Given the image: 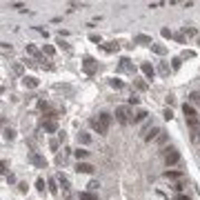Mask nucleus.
I'll use <instances>...</instances> for the list:
<instances>
[{"instance_id": "1", "label": "nucleus", "mask_w": 200, "mask_h": 200, "mask_svg": "<svg viewBox=\"0 0 200 200\" xmlns=\"http://www.w3.org/2000/svg\"><path fill=\"white\" fill-rule=\"evenodd\" d=\"M91 127L98 131L100 136H105L107 131H109V127H111V116H109V113H100L98 118L91 120Z\"/></svg>"}, {"instance_id": "2", "label": "nucleus", "mask_w": 200, "mask_h": 200, "mask_svg": "<svg viewBox=\"0 0 200 200\" xmlns=\"http://www.w3.org/2000/svg\"><path fill=\"white\" fill-rule=\"evenodd\" d=\"M182 113H185V120H187V125L193 129V127H200V118H198V113H196V109L189 105V102H185L182 105Z\"/></svg>"}, {"instance_id": "3", "label": "nucleus", "mask_w": 200, "mask_h": 200, "mask_svg": "<svg viewBox=\"0 0 200 200\" xmlns=\"http://www.w3.org/2000/svg\"><path fill=\"white\" fill-rule=\"evenodd\" d=\"M116 120H118V122H122V125L134 122V113H131V109H129L127 105H120V107H116Z\"/></svg>"}, {"instance_id": "4", "label": "nucleus", "mask_w": 200, "mask_h": 200, "mask_svg": "<svg viewBox=\"0 0 200 200\" xmlns=\"http://www.w3.org/2000/svg\"><path fill=\"white\" fill-rule=\"evenodd\" d=\"M162 156H165V162H167V167H174V165L180 162V153L176 147H167V149H162Z\"/></svg>"}, {"instance_id": "5", "label": "nucleus", "mask_w": 200, "mask_h": 200, "mask_svg": "<svg viewBox=\"0 0 200 200\" xmlns=\"http://www.w3.org/2000/svg\"><path fill=\"white\" fill-rule=\"evenodd\" d=\"M165 178H167V180H174V182H182V180H185V176H182V171L169 169V171H165Z\"/></svg>"}, {"instance_id": "6", "label": "nucleus", "mask_w": 200, "mask_h": 200, "mask_svg": "<svg viewBox=\"0 0 200 200\" xmlns=\"http://www.w3.org/2000/svg\"><path fill=\"white\" fill-rule=\"evenodd\" d=\"M76 171H78V174H91L94 167H91L89 162H78V165H76Z\"/></svg>"}, {"instance_id": "7", "label": "nucleus", "mask_w": 200, "mask_h": 200, "mask_svg": "<svg viewBox=\"0 0 200 200\" xmlns=\"http://www.w3.org/2000/svg\"><path fill=\"white\" fill-rule=\"evenodd\" d=\"M140 69H142V73H145V76L149 78V80L153 78V73H156V71H153V67L149 65V62H142V65H140Z\"/></svg>"}, {"instance_id": "8", "label": "nucleus", "mask_w": 200, "mask_h": 200, "mask_svg": "<svg viewBox=\"0 0 200 200\" xmlns=\"http://www.w3.org/2000/svg\"><path fill=\"white\" fill-rule=\"evenodd\" d=\"M73 156H76L78 162H82V160H87V158H89V151H87V149H80V147H78V149L73 151Z\"/></svg>"}, {"instance_id": "9", "label": "nucleus", "mask_w": 200, "mask_h": 200, "mask_svg": "<svg viewBox=\"0 0 200 200\" xmlns=\"http://www.w3.org/2000/svg\"><path fill=\"white\" fill-rule=\"evenodd\" d=\"M160 131H162V129H160V127H153V129L149 131V134L145 136V142H151V140H156L158 136H160Z\"/></svg>"}, {"instance_id": "10", "label": "nucleus", "mask_w": 200, "mask_h": 200, "mask_svg": "<svg viewBox=\"0 0 200 200\" xmlns=\"http://www.w3.org/2000/svg\"><path fill=\"white\" fill-rule=\"evenodd\" d=\"M42 127H45V131H56L58 129V125H56V120H42Z\"/></svg>"}, {"instance_id": "11", "label": "nucleus", "mask_w": 200, "mask_h": 200, "mask_svg": "<svg viewBox=\"0 0 200 200\" xmlns=\"http://www.w3.org/2000/svg\"><path fill=\"white\" fill-rule=\"evenodd\" d=\"M189 105L193 107H200V91H191V96H189Z\"/></svg>"}, {"instance_id": "12", "label": "nucleus", "mask_w": 200, "mask_h": 200, "mask_svg": "<svg viewBox=\"0 0 200 200\" xmlns=\"http://www.w3.org/2000/svg\"><path fill=\"white\" fill-rule=\"evenodd\" d=\"M134 42H138V45H153L151 38H149V36H142V33H140V36H136Z\"/></svg>"}, {"instance_id": "13", "label": "nucleus", "mask_w": 200, "mask_h": 200, "mask_svg": "<svg viewBox=\"0 0 200 200\" xmlns=\"http://www.w3.org/2000/svg\"><path fill=\"white\" fill-rule=\"evenodd\" d=\"M78 142H82V145H89V142H91V136H89V134H85V131H80V134H78Z\"/></svg>"}, {"instance_id": "14", "label": "nucleus", "mask_w": 200, "mask_h": 200, "mask_svg": "<svg viewBox=\"0 0 200 200\" xmlns=\"http://www.w3.org/2000/svg\"><path fill=\"white\" fill-rule=\"evenodd\" d=\"M147 116H149V113H147L145 109H140V111L134 116V122H142V120H147Z\"/></svg>"}, {"instance_id": "15", "label": "nucleus", "mask_w": 200, "mask_h": 200, "mask_svg": "<svg viewBox=\"0 0 200 200\" xmlns=\"http://www.w3.org/2000/svg\"><path fill=\"white\" fill-rule=\"evenodd\" d=\"M191 140L196 142V145H200V127H193L191 129Z\"/></svg>"}, {"instance_id": "16", "label": "nucleus", "mask_w": 200, "mask_h": 200, "mask_svg": "<svg viewBox=\"0 0 200 200\" xmlns=\"http://www.w3.org/2000/svg\"><path fill=\"white\" fill-rule=\"evenodd\" d=\"M151 49L156 51L158 56H165V54H167V49H165V47H160V45H151Z\"/></svg>"}, {"instance_id": "17", "label": "nucleus", "mask_w": 200, "mask_h": 200, "mask_svg": "<svg viewBox=\"0 0 200 200\" xmlns=\"http://www.w3.org/2000/svg\"><path fill=\"white\" fill-rule=\"evenodd\" d=\"M80 200H96V196L91 191H82V193H80Z\"/></svg>"}, {"instance_id": "18", "label": "nucleus", "mask_w": 200, "mask_h": 200, "mask_svg": "<svg viewBox=\"0 0 200 200\" xmlns=\"http://www.w3.org/2000/svg\"><path fill=\"white\" fill-rule=\"evenodd\" d=\"M22 82H25V87H36V85H38V80H36V78H25Z\"/></svg>"}, {"instance_id": "19", "label": "nucleus", "mask_w": 200, "mask_h": 200, "mask_svg": "<svg viewBox=\"0 0 200 200\" xmlns=\"http://www.w3.org/2000/svg\"><path fill=\"white\" fill-rule=\"evenodd\" d=\"M102 49H105V51H118V42H109V45H105Z\"/></svg>"}, {"instance_id": "20", "label": "nucleus", "mask_w": 200, "mask_h": 200, "mask_svg": "<svg viewBox=\"0 0 200 200\" xmlns=\"http://www.w3.org/2000/svg\"><path fill=\"white\" fill-rule=\"evenodd\" d=\"M156 142H158V145H165V142H167V134H165V131H160V136L156 138Z\"/></svg>"}, {"instance_id": "21", "label": "nucleus", "mask_w": 200, "mask_h": 200, "mask_svg": "<svg viewBox=\"0 0 200 200\" xmlns=\"http://www.w3.org/2000/svg\"><path fill=\"white\" fill-rule=\"evenodd\" d=\"M85 69H87V71H94V60H91V58H85Z\"/></svg>"}, {"instance_id": "22", "label": "nucleus", "mask_w": 200, "mask_h": 200, "mask_svg": "<svg viewBox=\"0 0 200 200\" xmlns=\"http://www.w3.org/2000/svg\"><path fill=\"white\" fill-rule=\"evenodd\" d=\"M14 136H16L14 129H5V138H7V140H14Z\"/></svg>"}, {"instance_id": "23", "label": "nucleus", "mask_w": 200, "mask_h": 200, "mask_svg": "<svg viewBox=\"0 0 200 200\" xmlns=\"http://www.w3.org/2000/svg\"><path fill=\"white\" fill-rule=\"evenodd\" d=\"M158 71L162 73V76H167V73H169V67H167V65H165V62H162V65L158 67Z\"/></svg>"}, {"instance_id": "24", "label": "nucleus", "mask_w": 200, "mask_h": 200, "mask_svg": "<svg viewBox=\"0 0 200 200\" xmlns=\"http://www.w3.org/2000/svg\"><path fill=\"white\" fill-rule=\"evenodd\" d=\"M109 85H111L113 89H122V82H120V80H116V78H113V80H111Z\"/></svg>"}, {"instance_id": "25", "label": "nucleus", "mask_w": 200, "mask_h": 200, "mask_svg": "<svg viewBox=\"0 0 200 200\" xmlns=\"http://www.w3.org/2000/svg\"><path fill=\"white\" fill-rule=\"evenodd\" d=\"M136 87H138L140 91H145V89H147V82H142V80L138 78V80H136Z\"/></svg>"}, {"instance_id": "26", "label": "nucleus", "mask_w": 200, "mask_h": 200, "mask_svg": "<svg viewBox=\"0 0 200 200\" xmlns=\"http://www.w3.org/2000/svg\"><path fill=\"white\" fill-rule=\"evenodd\" d=\"M33 162H36V165H38V167H45V165H47V162H45V160H42V158H38V156H33Z\"/></svg>"}, {"instance_id": "27", "label": "nucleus", "mask_w": 200, "mask_h": 200, "mask_svg": "<svg viewBox=\"0 0 200 200\" xmlns=\"http://www.w3.org/2000/svg\"><path fill=\"white\" fill-rule=\"evenodd\" d=\"M36 187H38V191H45V180H42V178H38Z\"/></svg>"}, {"instance_id": "28", "label": "nucleus", "mask_w": 200, "mask_h": 200, "mask_svg": "<svg viewBox=\"0 0 200 200\" xmlns=\"http://www.w3.org/2000/svg\"><path fill=\"white\" fill-rule=\"evenodd\" d=\"M27 54H31V56H38V49H36V47H31V45H29V47H27Z\"/></svg>"}, {"instance_id": "29", "label": "nucleus", "mask_w": 200, "mask_h": 200, "mask_svg": "<svg viewBox=\"0 0 200 200\" xmlns=\"http://www.w3.org/2000/svg\"><path fill=\"white\" fill-rule=\"evenodd\" d=\"M185 33H187V36H196V29H193V27H189V29H187V27H185Z\"/></svg>"}, {"instance_id": "30", "label": "nucleus", "mask_w": 200, "mask_h": 200, "mask_svg": "<svg viewBox=\"0 0 200 200\" xmlns=\"http://www.w3.org/2000/svg\"><path fill=\"white\" fill-rule=\"evenodd\" d=\"M162 116L167 118V120H171V118H174V113H171V109H165V113H162Z\"/></svg>"}, {"instance_id": "31", "label": "nucleus", "mask_w": 200, "mask_h": 200, "mask_svg": "<svg viewBox=\"0 0 200 200\" xmlns=\"http://www.w3.org/2000/svg\"><path fill=\"white\" fill-rule=\"evenodd\" d=\"M89 40H91V42H100V36H96V33H91V36H89Z\"/></svg>"}, {"instance_id": "32", "label": "nucleus", "mask_w": 200, "mask_h": 200, "mask_svg": "<svg viewBox=\"0 0 200 200\" xmlns=\"http://www.w3.org/2000/svg\"><path fill=\"white\" fill-rule=\"evenodd\" d=\"M98 187H100V185H98V182L94 180V182H91V185H89V189H91V191H96V189H98Z\"/></svg>"}, {"instance_id": "33", "label": "nucleus", "mask_w": 200, "mask_h": 200, "mask_svg": "<svg viewBox=\"0 0 200 200\" xmlns=\"http://www.w3.org/2000/svg\"><path fill=\"white\" fill-rule=\"evenodd\" d=\"M180 65H182L180 58H176V60H174V69H180Z\"/></svg>"}, {"instance_id": "34", "label": "nucleus", "mask_w": 200, "mask_h": 200, "mask_svg": "<svg viewBox=\"0 0 200 200\" xmlns=\"http://www.w3.org/2000/svg\"><path fill=\"white\" fill-rule=\"evenodd\" d=\"M45 54L51 56V54H54V47H49V45H47V47H45Z\"/></svg>"}, {"instance_id": "35", "label": "nucleus", "mask_w": 200, "mask_h": 200, "mask_svg": "<svg viewBox=\"0 0 200 200\" xmlns=\"http://www.w3.org/2000/svg\"><path fill=\"white\" fill-rule=\"evenodd\" d=\"M174 200H189V196H185V193H180V196H176Z\"/></svg>"}, {"instance_id": "36", "label": "nucleus", "mask_w": 200, "mask_h": 200, "mask_svg": "<svg viewBox=\"0 0 200 200\" xmlns=\"http://www.w3.org/2000/svg\"><path fill=\"white\" fill-rule=\"evenodd\" d=\"M198 45H200V38H198Z\"/></svg>"}, {"instance_id": "37", "label": "nucleus", "mask_w": 200, "mask_h": 200, "mask_svg": "<svg viewBox=\"0 0 200 200\" xmlns=\"http://www.w3.org/2000/svg\"><path fill=\"white\" fill-rule=\"evenodd\" d=\"M198 160H200V156H198Z\"/></svg>"}]
</instances>
